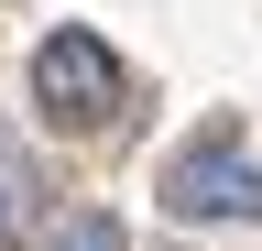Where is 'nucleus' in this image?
Segmentation results:
<instances>
[{
	"label": "nucleus",
	"mask_w": 262,
	"mask_h": 251,
	"mask_svg": "<svg viewBox=\"0 0 262 251\" xmlns=\"http://www.w3.org/2000/svg\"><path fill=\"white\" fill-rule=\"evenodd\" d=\"M131 99V77H120V55L88 33V22H55L44 44H33V109L55 120V131H110Z\"/></svg>",
	"instance_id": "nucleus-1"
},
{
	"label": "nucleus",
	"mask_w": 262,
	"mask_h": 251,
	"mask_svg": "<svg viewBox=\"0 0 262 251\" xmlns=\"http://www.w3.org/2000/svg\"><path fill=\"white\" fill-rule=\"evenodd\" d=\"M164 208L175 218H262V164H251V142H186L175 164H164Z\"/></svg>",
	"instance_id": "nucleus-2"
},
{
	"label": "nucleus",
	"mask_w": 262,
	"mask_h": 251,
	"mask_svg": "<svg viewBox=\"0 0 262 251\" xmlns=\"http://www.w3.org/2000/svg\"><path fill=\"white\" fill-rule=\"evenodd\" d=\"M44 251H131V230H120V218H110V208H66Z\"/></svg>",
	"instance_id": "nucleus-3"
},
{
	"label": "nucleus",
	"mask_w": 262,
	"mask_h": 251,
	"mask_svg": "<svg viewBox=\"0 0 262 251\" xmlns=\"http://www.w3.org/2000/svg\"><path fill=\"white\" fill-rule=\"evenodd\" d=\"M0 208H11V197H0Z\"/></svg>",
	"instance_id": "nucleus-4"
}]
</instances>
